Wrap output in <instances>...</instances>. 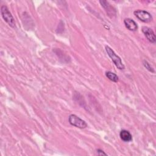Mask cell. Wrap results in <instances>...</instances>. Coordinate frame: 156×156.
Listing matches in <instances>:
<instances>
[{
	"label": "cell",
	"instance_id": "cell-11",
	"mask_svg": "<svg viewBox=\"0 0 156 156\" xmlns=\"http://www.w3.org/2000/svg\"><path fill=\"white\" fill-rule=\"evenodd\" d=\"M97 153H98V154L99 155H107V154L105 153L102 150H101V149H98L97 150Z\"/></svg>",
	"mask_w": 156,
	"mask_h": 156
},
{
	"label": "cell",
	"instance_id": "cell-10",
	"mask_svg": "<svg viewBox=\"0 0 156 156\" xmlns=\"http://www.w3.org/2000/svg\"><path fill=\"white\" fill-rule=\"evenodd\" d=\"M143 65L144 66V67L147 69L149 70L150 72H152V73H154V70L153 69V68L150 65V64L146 60H144L143 61Z\"/></svg>",
	"mask_w": 156,
	"mask_h": 156
},
{
	"label": "cell",
	"instance_id": "cell-5",
	"mask_svg": "<svg viewBox=\"0 0 156 156\" xmlns=\"http://www.w3.org/2000/svg\"><path fill=\"white\" fill-rule=\"evenodd\" d=\"M99 2L105 9L107 14L110 18H113L116 15V11L115 9L108 3V2L107 1H100Z\"/></svg>",
	"mask_w": 156,
	"mask_h": 156
},
{
	"label": "cell",
	"instance_id": "cell-1",
	"mask_svg": "<svg viewBox=\"0 0 156 156\" xmlns=\"http://www.w3.org/2000/svg\"><path fill=\"white\" fill-rule=\"evenodd\" d=\"M105 51L108 55V56L111 58L112 60L115 65V66L119 69H124L125 68V66L124 64L122 63L121 59L120 57L116 54V53L114 52V51L108 46H105Z\"/></svg>",
	"mask_w": 156,
	"mask_h": 156
},
{
	"label": "cell",
	"instance_id": "cell-8",
	"mask_svg": "<svg viewBox=\"0 0 156 156\" xmlns=\"http://www.w3.org/2000/svg\"><path fill=\"white\" fill-rule=\"evenodd\" d=\"M121 139L125 142H129L132 140V136L131 133L126 130H122L119 133Z\"/></svg>",
	"mask_w": 156,
	"mask_h": 156
},
{
	"label": "cell",
	"instance_id": "cell-7",
	"mask_svg": "<svg viewBox=\"0 0 156 156\" xmlns=\"http://www.w3.org/2000/svg\"><path fill=\"white\" fill-rule=\"evenodd\" d=\"M126 27L130 31H136L138 29L136 23L131 18H126L124 20Z\"/></svg>",
	"mask_w": 156,
	"mask_h": 156
},
{
	"label": "cell",
	"instance_id": "cell-3",
	"mask_svg": "<svg viewBox=\"0 0 156 156\" xmlns=\"http://www.w3.org/2000/svg\"><path fill=\"white\" fill-rule=\"evenodd\" d=\"M68 121L71 125L75 126L77 128L84 129L87 127V124L84 120L82 119L79 116L74 114L69 115L68 118Z\"/></svg>",
	"mask_w": 156,
	"mask_h": 156
},
{
	"label": "cell",
	"instance_id": "cell-2",
	"mask_svg": "<svg viewBox=\"0 0 156 156\" xmlns=\"http://www.w3.org/2000/svg\"><path fill=\"white\" fill-rule=\"evenodd\" d=\"M1 13L4 20V21L12 27H15V20L12 15L11 13L9 12L8 8L5 5H1Z\"/></svg>",
	"mask_w": 156,
	"mask_h": 156
},
{
	"label": "cell",
	"instance_id": "cell-6",
	"mask_svg": "<svg viewBox=\"0 0 156 156\" xmlns=\"http://www.w3.org/2000/svg\"><path fill=\"white\" fill-rule=\"evenodd\" d=\"M142 32L144 34L146 38L152 43H155L156 39H155V35L154 32V31L149 27L144 26L142 27Z\"/></svg>",
	"mask_w": 156,
	"mask_h": 156
},
{
	"label": "cell",
	"instance_id": "cell-9",
	"mask_svg": "<svg viewBox=\"0 0 156 156\" xmlns=\"http://www.w3.org/2000/svg\"><path fill=\"white\" fill-rule=\"evenodd\" d=\"M105 76L109 80H112V82H117L119 80L118 76L116 74H115L112 72H110V71L106 72L105 73Z\"/></svg>",
	"mask_w": 156,
	"mask_h": 156
},
{
	"label": "cell",
	"instance_id": "cell-4",
	"mask_svg": "<svg viewBox=\"0 0 156 156\" xmlns=\"http://www.w3.org/2000/svg\"><path fill=\"white\" fill-rule=\"evenodd\" d=\"M135 16L144 23H149L152 20V16L150 13L143 10H137L133 12Z\"/></svg>",
	"mask_w": 156,
	"mask_h": 156
}]
</instances>
